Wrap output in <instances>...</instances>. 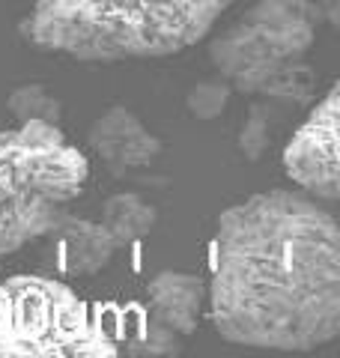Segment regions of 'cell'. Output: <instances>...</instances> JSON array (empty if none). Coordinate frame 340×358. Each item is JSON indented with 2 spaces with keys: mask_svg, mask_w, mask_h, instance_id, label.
<instances>
[{
  "mask_svg": "<svg viewBox=\"0 0 340 358\" xmlns=\"http://www.w3.org/2000/svg\"><path fill=\"white\" fill-rule=\"evenodd\" d=\"M227 99H230V84L224 81H203L188 93V110L197 120H215L227 108Z\"/></svg>",
  "mask_w": 340,
  "mask_h": 358,
  "instance_id": "4fadbf2b",
  "label": "cell"
},
{
  "mask_svg": "<svg viewBox=\"0 0 340 358\" xmlns=\"http://www.w3.org/2000/svg\"><path fill=\"white\" fill-rule=\"evenodd\" d=\"M155 209L146 203L143 197L132 194V192H122V194H113L108 197V203L101 206V224L111 230L113 242L120 248H129V245L141 242L146 233L155 227Z\"/></svg>",
  "mask_w": 340,
  "mask_h": 358,
  "instance_id": "30bf717a",
  "label": "cell"
},
{
  "mask_svg": "<svg viewBox=\"0 0 340 358\" xmlns=\"http://www.w3.org/2000/svg\"><path fill=\"white\" fill-rule=\"evenodd\" d=\"M87 176V159L54 122L27 120L0 131V254L42 239Z\"/></svg>",
  "mask_w": 340,
  "mask_h": 358,
  "instance_id": "3957f363",
  "label": "cell"
},
{
  "mask_svg": "<svg viewBox=\"0 0 340 358\" xmlns=\"http://www.w3.org/2000/svg\"><path fill=\"white\" fill-rule=\"evenodd\" d=\"M230 0H33L27 36L84 63L167 57L200 42Z\"/></svg>",
  "mask_w": 340,
  "mask_h": 358,
  "instance_id": "7a4b0ae2",
  "label": "cell"
},
{
  "mask_svg": "<svg viewBox=\"0 0 340 358\" xmlns=\"http://www.w3.org/2000/svg\"><path fill=\"white\" fill-rule=\"evenodd\" d=\"M283 167L316 200H337L340 167H337V84L311 108L302 126L283 150Z\"/></svg>",
  "mask_w": 340,
  "mask_h": 358,
  "instance_id": "8992f818",
  "label": "cell"
},
{
  "mask_svg": "<svg viewBox=\"0 0 340 358\" xmlns=\"http://www.w3.org/2000/svg\"><path fill=\"white\" fill-rule=\"evenodd\" d=\"M6 108L13 110V117L18 122H27V120H42V122H54L60 126V117H63V108L60 102L45 90L42 84H21L15 87L6 99Z\"/></svg>",
  "mask_w": 340,
  "mask_h": 358,
  "instance_id": "8fae6325",
  "label": "cell"
},
{
  "mask_svg": "<svg viewBox=\"0 0 340 358\" xmlns=\"http://www.w3.org/2000/svg\"><path fill=\"white\" fill-rule=\"evenodd\" d=\"M146 299H150V320L185 338L197 329L200 308L206 299V284L197 275L158 272L146 287Z\"/></svg>",
  "mask_w": 340,
  "mask_h": 358,
  "instance_id": "9c48e42d",
  "label": "cell"
},
{
  "mask_svg": "<svg viewBox=\"0 0 340 358\" xmlns=\"http://www.w3.org/2000/svg\"><path fill=\"white\" fill-rule=\"evenodd\" d=\"M179 350H183V338L164 326H158L150 317L134 326L132 341H129L132 355H176Z\"/></svg>",
  "mask_w": 340,
  "mask_h": 358,
  "instance_id": "7c38bea8",
  "label": "cell"
},
{
  "mask_svg": "<svg viewBox=\"0 0 340 358\" xmlns=\"http://www.w3.org/2000/svg\"><path fill=\"white\" fill-rule=\"evenodd\" d=\"M101 317L63 281L18 275L0 281V358H113Z\"/></svg>",
  "mask_w": 340,
  "mask_h": 358,
  "instance_id": "5b68a950",
  "label": "cell"
},
{
  "mask_svg": "<svg viewBox=\"0 0 340 358\" xmlns=\"http://www.w3.org/2000/svg\"><path fill=\"white\" fill-rule=\"evenodd\" d=\"M269 129H271V120L266 114V105H257L251 110V117L242 126V138H239V147L248 159H260L269 147Z\"/></svg>",
  "mask_w": 340,
  "mask_h": 358,
  "instance_id": "5bb4252c",
  "label": "cell"
},
{
  "mask_svg": "<svg viewBox=\"0 0 340 358\" xmlns=\"http://www.w3.org/2000/svg\"><path fill=\"white\" fill-rule=\"evenodd\" d=\"M316 27L320 6L311 0H260L209 42V60L230 90L296 102L304 99L296 84Z\"/></svg>",
  "mask_w": 340,
  "mask_h": 358,
  "instance_id": "277c9868",
  "label": "cell"
},
{
  "mask_svg": "<svg viewBox=\"0 0 340 358\" xmlns=\"http://www.w3.org/2000/svg\"><path fill=\"white\" fill-rule=\"evenodd\" d=\"M209 313L221 338L257 350H313L340 331V236L316 197L287 188L218 215Z\"/></svg>",
  "mask_w": 340,
  "mask_h": 358,
  "instance_id": "6da1fadb",
  "label": "cell"
},
{
  "mask_svg": "<svg viewBox=\"0 0 340 358\" xmlns=\"http://www.w3.org/2000/svg\"><path fill=\"white\" fill-rule=\"evenodd\" d=\"M42 239L48 242L42 254L45 266H51L54 272L63 275H96L120 251V245L113 242L105 224L75 218L69 215V209L54 221V227Z\"/></svg>",
  "mask_w": 340,
  "mask_h": 358,
  "instance_id": "52a82bcc",
  "label": "cell"
},
{
  "mask_svg": "<svg viewBox=\"0 0 340 358\" xmlns=\"http://www.w3.org/2000/svg\"><path fill=\"white\" fill-rule=\"evenodd\" d=\"M90 147L113 176L143 171L162 155V141L122 105L108 108L90 126Z\"/></svg>",
  "mask_w": 340,
  "mask_h": 358,
  "instance_id": "ba28073f",
  "label": "cell"
}]
</instances>
